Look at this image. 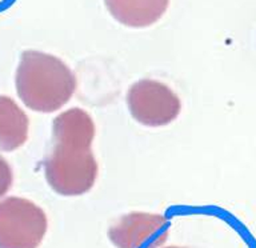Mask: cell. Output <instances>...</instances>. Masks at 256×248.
<instances>
[{
	"instance_id": "8992f818",
	"label": "cell",
	"mask_w": 256,
	"mask_h": 248,
	"mask_svg": "<svg viewBox=\"0 0 256 248\" xmlns=\"http://www.w3.org/2000/svg\"><path fill=\"white\" fill-rule=\"evenodd\" d=\"M52 134L58 146L76 150H91L95 138V123L84 110L71 108L54 119Z\"/></svg>"
},
{
	"instance_id": "277c9868",
	"label": "cell",
	"mask_w": 256,
	"mask_h": 248,
	"mask_svg": "<svg viewBox=\"0 0 256 248\" xmlns=\"http://www.w3.org/2000/svg\"><path fill=\"white\" fill-rule=\"evenodd\" d=\"M132 118L147 127H163L179 116L182 103L175 92L158 80L143 79L127 92Z\"/></svg>"
},
{
	"instance_id": "3957f363",
	"label": "cell",
	"mask_w": 256,
	"mask_h": 248,
	"mask_svg": "<svg viewBox=\"0 0 256 248\" xmlns=\"http://www.w3.org/2000/svg\"><path fill=\"white\" fill-rule=\"evenodd\" d=\"M48 228L46 212L18 196L0 200V248H38Z\"/></svg>"
},
{
	"instance_id": "52a82bcc",
	"label": "cell",
	"mask_w": 256,
	"mask_h": 248,
	"mask_svg": "<svg viewBox=\"0 0 256 248\" xmlns=\"http://www.w3.org/2000/svg\"><path fill=\"white\" fill-rule=\"evenodd\" d=\"M104 4L112 18L123 26L144 28L162 19L170 0H104Z\"/></svg>"
},
{
	"instance_id": "30bf717a",
	"label": "cell",
	"mask_w": 256,
	"mask_h": 248,
	"mask_svg": "<svg viewBox=\"0 0 256 248\" xmlns=\"http://www.w3.org/2000/svg\"><path fill=\"white\" fill-rule=\"evenodd\" d=\"M164 248H183V247H164Z\"/></svg>"
},
{
	"instance_id": "5b68a950",
	"label": "cell",
	"mask_w": 256,
	"mask_h": 248,
	"mask_svg": "<svg viewBox=\"0 0 256 248\" xmlns=\"http://www.w3.org/2000/svg\"><path fill=\"white\" fill-rule=\"evenodd\" d=\"M168 230L164 216L131 212L108 230V238L116 248H159L167 240Z\"/></svg>"
},
{
	"instance_id": "9c48e42d",
	"label": "cell",
	"mask_w": 256,
	"mask_h": 248,
	"mask_svg": "<svg viewBox=\"0 0 256 248\" xmlns=\"http://www.w3.org/2000/svg\"><path fill=\"white\" fill-rule=\"evenodd\" d=\"M14 183V172L7 160L0 156V199L6 196Z\"/></svg>"
},
{
	"instance_id": "6da1fadb",
	"label": "cell",
	"mask_w": 256,
	"mask_h": 248,
	"mask_svg": "<svg viewBox=\"0 0 256 248\" xmlns=\"http://www.w3.org/2000/svg\"><path fill=\"white\" fill-rule=\"evenodd\" d=\"M16 92L36 112L58 111L76 90V78L63 60L40 51H24L15 75Z\"/></svg>"
},
{
	"instance_id": "ba28073f",
	"label": "cell",
	"mask_w": 256,
	"mask_h": 248,
	"mask_svg": "<svg viewBox=\"0 0 256 248\" xmlns=\"http://www.w3.org/2000/svg\"><path fill=\"white\" fill-rule=\"evenodd\" d=\"M30 119L10 96L0 95V151L11 152L28 139Z\"/></svg>"
},
{
	"instance_id": "7a4b0ae2",
	"label": "cell",
	"mask_w": 256,
	"mask_h": 248,
	"mask_svg": "<svg viewBox=\"0 0 256 248\" xmlns=\"http://www.w3.org/2000/svg\"><path fill=\"white\" fill-rule=\"evenodd\" d=\"M99 167L91 150H76L55 144L44 160V175L59 195L79 196L94 187Z\"/></svg>"
}]
</instances>
